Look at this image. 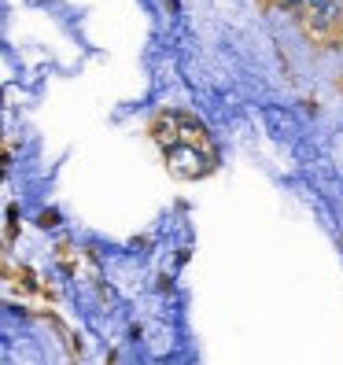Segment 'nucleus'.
Masks as SVG:
<instances>
[{
	"label": "nucleus",
	"mask_w": 343,
	"mask_h": 365,
	"mask_svg": "<svg viewBox=\"0 0 343 365\" xmlns=\"http://www.w3.org/2000/svg\"><path fill=\"white\" fill-rule=\"evenodd\" d=\"M307 26L317 37H329L336 26H343V0H307Z\"/></svg>",
	"instance_id": "1"
}]
</instances>
